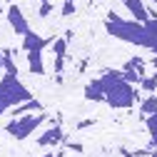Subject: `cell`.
<instances>
[{"label": "cell", "mask_w": 157, "mask_h": 157, "mask_svg": "<svg viewBox=\"0 0 157 157\" xmlns=\"http://www.w3.org/2000/svg\"><path fill=\"white\" fill-rule=\"evenodd\" d=\"M105 28H107L110 35L120 37V40H127V43H135V45L157 50V17H150V20L142 25L137 20H125V17L110 13Z\"/></svg>", "instance_id": "6da1fadb"}, {"label": "cell", "mask_w": 157, "mask_h": 157, "mask_svg": "<svg viewBox=\"0 0 157 157\" xmlns=\"http://www.w3.org/2000/svg\"><path fill=\"white\" fill-rule=\"evenodd\" d=\"M102 85V95H105V100L110 107H132L135 105V87L122 77V72H117V70H107L102 77H97Z\"/></svg>", "instance_id": "7a4b0ae2"}, {"label": "cell", "mask_w": 157, "mask_h": 157, "mask_svg": "<svg viewBox=\"0 0 157 157\" xmlns=\"http://www.w3.org/2000/svg\"><path fill=\"white\" fill-rule=\"evenodd\" d=\"M28 100H33V95H30V90H25L17 82V77L5 75L0 80V112H5L8 107H17Z\"/></svg>", "instance_id": "3957f363"}, {"label": "cell", "mask_w": 157, "mask_h": 157, "mask_svg": "<svg viewBox=\"0 0 157 157\" xmlns=\"http://www.w3.org/2000/svg\"><path fill=\"white\" fill-rule=\"evenodd\" d=\"M45 120V115L43 112H35V115H23V117H13V120L8 122V132L13 135V137H17V140H25V137L37 127Z\"/></svg>", "instance_id": "277c9868"}, {"label": "cell", "mask_w": 157, "mask_h": 157, "mask_svg": "<svg viewBox=\"0 0 157 157\" xmlns=\"http://www.w3.org/2000/svg\"><path fill=\"white\" fill-rule=\"evenodd\" d=\"M8 23H10V28H13L17 35H23V37L30 33V25H28L23 10L17 8V5H10V8H8Z\"/></svg>", "instance_id": "5b68a950"}, {"label": "cell", "mask_w": 157, "mask_h": 157, "mask_svg": "<svg viewBox=\"0 0 157 157\" xmlns=\"http://www.w3.org/2000/svg\"><path fill=\"white\" fill-rule=\"evenodd\" d=\"M65 50H67V37H57L52 43V60H55V72L63 70V63H65Z\"/></svg>", "instance_id": "8992f818"}, {"label": "cell", "mask_w": 157, "mask_h": 157, "mask_svg": "<svg viewBox=\"0 0 157 157\" xmlns=\"http://www.w3.org/2000/svg\"><path fill=\"white\" fill-rule=\"evenodd\" d=\"M57 142H63V130H60V125L50 127L43 137H37V145H40V147H50V145H57Z\"/></svg>", "instance_id": "52a82bcc"}, {"label": "cell", "mask_w": 157, "mask_h": 157, "mask_svg": "<svg viewBox=\"0 0 157 157\" xmlns=\"http://www.w3.org/2000/svg\"><path fill=\"white\" fill-rule=\"evenodd\" d=\"M50 43H52L50 37H40V35H35V33H28L25 40H23V48L30 52V50H43V48L50 45Z\"/></svg>", "instance_id": "ba28073f"}, {"label": "cell", "mask_w": 157, "mask_h": 157, "mask_svg": "<svg viewBox=\"0 0 157 157\" xmlns=\"http://www.w3.org/2000/svg\"><path fill=\"white\" fill-rule=\"evenodd\" d=\"M28 65H30V72L45 75V67H43V50H30V52H28Z\"/></svg>", "instance_id": "9c48e42d"}, {"label": "cell", "mask_w": 157, "mask_h": 157, "mask_svg": "<svg viewBox=\"0 0 157 157\" xmlns=\"http://www.w3.org/2000/svg\"><path fill=\"white\" fill-rule=\"evenodd\" d=\"M85 97H87V100H92V102H100V100H105L100 80H90V82H87V87H85Z\"/></svg>", "instance_id": "30bf717a"}, {"label": "cell", "mask_w": 157, "mask_h": 157, "mask_svg": "<svg viewBox=\"0 0 157 157\" xmlns=\"http://www.w3.org/2000/svg\"><path fill=\"white\" fill-rule=\"evenodd\" d=\"M122 77H125V80H127L130 85H140L145 75H142L140 70H130V67H125V70H122Z\"/></svg>", "instance_id": "8fae6325"}, {"label": "cell", "mask_w": 157, "mask_h": 157, "mask_svg": "<svg viewBox=\"0 0 157 157\" xmlns=\"http://www.w3.org/2000/svg\"><path fill=\"white\" fill-rule=\"evenodd\" d=\"M3 65L8 67V75H13V77H15L17 67H15V60H13V52H10V50H3Z\"/></svg>", "instance_id": "7c38bea8"}, {"label": "cell", "mask_w": 157, "mask_h": 157, "mask_svg": "<svg viewBox=\"0 0 157 157\" xmlns=\"http://www.w3.org/2000/svg\"><path fill=\"white\" fill-rule=\"evenodd\" d=\"M140 87H142L145 92H157V77H155V75H150V77L145 75L142 82H140Z\"/></svg>", "instance_id": "4fadbf2b"}, {"label": "cell", "mask_w": 157, "mask_h": 157, "mask_svg": "<svg viewBox=\"0 0 157 157\" xmlns=\"http://www.w3.org/2000/svg\"><path fill=\"white\" fill-rule=\"evenodd\" d=\"M142 112H145V115H155V112H157V95L147 97V100L142 102Z\"/></svg>", "instance_id": "5bb4252c"}, {"label": "cell", "mask_w": 157, "mask_h": 157, "mask_svg": "<svg viewBox=\"0 0 157 157\" xmlns=\"http://www.w3.org/2000/svg\"><path fill=\"white\" fill-rule=\"evenodd\" d=\"M147 130H150V135H152V142H155V147H157V112L147 117Z\"/></svg>", "instance_id": "9a60e30c"}, {"label": "cell", "mask_w": 157, "mask_h": 157, "mask_svg": "<svg viewBox=\"0 0 157 157\" xmlns=\"http://www.w3.org/2000/svg\"><path fill=\"white\" fill-rule=\"evenodd\" d=\"M75 13V3L72 0H65V5H63V15H72Z\"/></svg>", "instance_id": "2e32d148"}, {"label": "cell", "mask_w": 157, "mask_h": 157, "mask_svg": "<svg viewBox=\"0 0 157 157\" xmlns=\"http://www.w3.org/2000/svg\"><path fill=\"white\" fill-rule=\"evenodd\" d=\"M150 63H152V65H155V67H157V57H152V60H150Z\"/></svg>", "instance_id": "e0dca14e"}, {"label": "cell", "mask_w": 157, "mask_h": 157, "mask_svg": "<svg viewBox=\"0 0 157 157\" xmlns=\"http://www.w3.org/2000/svg\"><path fill=\"white\" fill-rule=\"evenodd\" d=\"M150 157H157V152H152V155H150Z\"/></svg>", "instance_id": "ac0fdd59"}, {"label": "cell", "mask_w": 157, "mask_h": 157, "mask_svg": "<svg viewBox=\"0 0 157 157\" xmlns=\"http://www.w3.org/2000/svg\"><path fill=\"white\" fill-rule=\"evenodd\" d=\"M50 157H60V155H50Z\"/></svg>", "instance_id": "d6986e66"}, {"label": "cell", "mask_w": 157, "mask_h": 157, "mask_svg": "<svg viewBox=\"0 0 157 157\" xmlns=\"http://www.w3.org/2000/svg\"><path fill=\"white\" fill-rule=\"evenodd\" d=\"M40 3H48V0H40Z\"/></svg>", "instance_id": "ffe728a7"}, {"label": "cell", "mask_w": 157, "mask_h": 157, "mask_svg": "<svg viewBox=\"0 0 157 157\" xmlns=\"http://www.w3.org/2000/svg\"><path fill=\"white\" fill-rule=\"evenodd\" d=\"M155 95H157V92H155Z\"/></svg>", "instance_id": "44dd1931"}]
</instances>
